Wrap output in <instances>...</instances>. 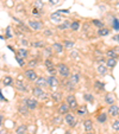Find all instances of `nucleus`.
Listing matches in <instances>:
<instances>
[{
  "instance_id": "18",
  "label": "nucleus",
  "mask_w": 119,
  "mask_h": 134,
  "mask_svg": "<svg viewBox=\"0 0 119 134\" xmlns=\"http://www.w3.org/2000/svg\"><path fill=\"white\" fill-rule=\"evenodd\" d=\"M117 62H118V58H107L106 66L108 69H114V66L117 65Z\"/></svg>"
},
{
  "instance_id": "38",
  "label": "nucleus",
  "mask_w": 119,
  "mask_h": 134,
  "mask_svg": "<svg viewBox=\"0 0 119 134\" xmlns=\"http://www.w3.org/2000/svg\"><path fill=\"white\" fill-rule=\"evenodd\" d=\"M8 38H12V31H11V27H6L5 30V39H8Z\"/></svg>"
},
{
  "instance_id": "33",
  "label": "nucleus",
  "mask_w": 119,
  "mask_h": 134,
  "mask_svg": "<svg viewBox=\"0 0 119 134\" xmlns=\"http://www.w3.org/2000/svg\"><path fill=\"white\" fill-rule=\"evenodd\" d=\"M92 23H93V25L96 26L98 29H101V27H104V26H105V24L102 23L101 20H99V19H93V21H92Z\"/></svg>"
},
{
  "instance_id": "15",
  "label": "nucleus",
  "mask_w": 119,
  "mask_h": 134,
  "mask_svg": "<svg viewBox=\"0 0 119 134\" xmlns=\"http://www.w3.org/2000/svg\"><path fill=\"white\" fill-rule=\"evenodd\" d=\"M50 19L53 21H55V23H61L63 18H62V15H61V13L60 12H54V13H51Z\"/></svg>"
},
{
  "instance_id": "20",
  "label": "nucleus",
  "mask_w": 119,
  "mask_h": 134,
  "mask_svg": "<svg viewBox=\"0 0 119 134\" xmlns=\"http://www.w3.org/2000/svg\"><path fill=\"white\" fill-rule=\"evenodd\" d=\"M114 101H116V96H114L113 94H106L105 95V102L107 104H113Z\"/></svg>"
},
{
  "instance_id": "44",
  "label": "nucleus",
  "mask_w": 119,
  "mask_h": 134,
  "mask_svg": "<svg viewBox=\"0 0 119 134\" xmlns=\"http://www.w3.org/2000/svg\"><path fill=\"white\" fill-rule=\"evenodd\" d=\"M46 70H48V72L50 74V75H55V72L57 71V69H56V65H54V66H51V68H48Z\"/></svg>"
},
{
  "instance_id": "55",
  "label": "nucleus",
  "mask_w": 119,
  "mask_h": 134,
  "mask_svg": "<svg viewBox=\"0 0 119 134\" xmlns=\"http://www.w3.org/2000/svg\"><path fill=\"white\" fill-rule=\"evenodd\" d=\"M7 48H8V49H10V50H11V51H13V52H15V50H14V49H13V46L8 45V46H7Z\"/></svg>"
},
{
  "instance_id": "8",
  "label": "nucleus",
  "mask_w": 119,
  "mask_h": 134,
  "mask_svg": "<svg viewBox=\"0 0 119 134\" xmlns=\"http://www.w3.org/2000/svg\"><path fill=\"white\" fill-rule=\"evenodd\" d=\"M46 81H48V86L51 87V88H56V87H58V84H60V81H58V79L55 75H50L48 79H46Z\"/></svg>"
},
{
  "instance_id": "32",
  "label": "nucleus",
  "mask_w": 119,
  "mask_h": 134,
  "mask_svg": "<svg viewBox=\"0 0 119 134\" xmlns=\"http://www.w3.org/2000/svg\"><path fill=\"white\" fill-rule=\"evenodd\" d=\"M112 29L116 31H119V19L118 18H113V20H112Z\"/></svg>"
},
{
  "instance_id": "24",
  "label": "nucleus",
  "mask_w": 119,
  "mask_h": 134,
  "mask_svg": "<svg viewBox=\"0 0 119 134\" xmlns=\"http://www.w3.org/2000/svg\"><path fill=\"white\" fill-rule=\"evenodd\" d=\"M50 97L54 102H61L62 93H53V94H50Z\"/></svg>"
},
{
  "instance_id": "29",
  "label": "nucleus",
  "mask_w": 119,
  "mask_h": 134,
  "mask_svg": "<svg viewBox=\"0 0 119 134\" xmlns=\"http://www.w3.org/2000/svg\"><path fill=\"white\" fill-rule=\"evenodd\" d=\"M94 88L102 91V90H105V83H102V82H100V81H95L94 82Z\"/></svg>"
},
{
  "instance_id": "39",
  "label": "nucleus",
  "mask_w": 119,
  "mask_h": 134,
  "mask_svg": "<svg viewBox=\"0 0 119 134\" xmlns=\"http://www.w3.org/2000/svg\"><path fill=\"white\" fill-rule=\"evenodd\" d=\"M44 65H45V68L48 69V68H51V66H54L55 64L53 63V61H51L50 58H46L45 61H44Z\"/></svg>"
},
{
  "instance_id": "6",
  "label": "nucleus",
  "mask_w": 119,
  "mask_h": 134,
  "mask_svg": "<svg viewBox=\"0 0 119 134\" xmlns=\"http://www.w3.org/2000/svg\"><path fill=\"white\" fill-rule=\"evenodd\" d=\"M24 76H25L26 80H29V81H36V79L38 77L37 72H36L33 69H30V68H29L28 70H25V72H24Z\"/></svg>"
},
{
  "instance_id": "52",
  "label": "nucleus",
  "mask_w": 119,
  "mask_h": 134,
  "mask_svg": "<svg viewBox=\"0 0 119 134\" xmlns=\"http://www.w3.org/2000/svg\"><path fill=\"white\" fill-rule=\"evenodd\" d=\"M3 122H4V115L3 114H0V126L3 125Z\"/></svg>"
},
{
  "instance_id": "26",
  "label": "nucleus",
  "mask_w": 119,
  "mask_h": 134,
  "mask_svg": "<svg viewBox=\"0 0 119 134\" xmlns=\"http://www.w3.org/2000/svg\"><path fill=\"white\" fill-rule=\"evenodd\" d=\"M110 35V29L107 27H101V29H98V36L100 37H105V36H108Z\"/></svg>"
},
{
  "instance_id": "1",
  "label": "nucleus",
  "mask_w": 119,
  "mask_h": 134,
  "mask_svg": "<svg viewBox=\"0 0 119 134\" xmlns=\"http://www.w3.org/2000/svg\"><path fill=\"white\" fill-rule=\"evenodd\" d=\"M56 69H57L60 76L63 77V79H67V77H69V75H70L69 66L67 65V64H64V63H58L57 65H56Z\"/></svg>"
},
{
  "instance_id": "45",
  "label": "nucleus",
  "mask_w": 119,
  "mask_h": 134,
  "mask_svg": "<svg viewBox=\"0 0 119 134\" xmlns=\"http://www.w3.org/2000/svg\"><path fill=\"white\" fill-rule=\"evenodd\" d=\"M61 116H62V115H60V114H58V118H55V119L53 120L54 124H55V125H60V124H61V122H62Z\"/></svg>"
},
{
  "instance_id": "51",
  "label": "nucleus",
  "mask_w": 119,
  "mask_h": 134,
  "mask_svg": "<svg viewBox=\"0 0 119 134\" xmlns=\"http://www.w3.org/2000/svg\"><path fill=\"white\" fill-rule=\"evenodd\" d=\"M0 100H1V101H5V97H4V95H3V91L0 90Z\"/></svg>"
},
{
  "instance_id": "27",
  "label": "nucleus",
  "mask_w": 119,
  "mask_h": 134,
  "mask_svg": "<svg viewBox=\"0 0 119 134\" xmlns=\"http://www.w3.org/2000/svg\"><path fill=\"white\" fill-rule=\"evenodd\" d=\"M26 131H28V127L25 125H20V126H18L17 129H15V134H25Z\"/></svg>"
},
{
  "instance_id": "41",
  "label": "nucleus",
  "mask_w": 119,
  "mask_h": 134,
  "mask_svg": "<svg viewBox=\"0 0 119 134\" xmlns=\"http://www.w3.org/2000/svg\"><path fill=\"white\" fill-rule=\"evenodd\" d=\"M19 113H22L23 115H28V114H29V109L26 108L25 106H22L20 108H19Z\"/></svg>"
},
{
  "instance_id": "60",
  "label": "nucleus",
  "mask_w": 119,
  "mask_h": 134,
  "mask_svg": "<svg viewBox=\"0 0 119 134\" xmlns=\"http://www.w3.org/2000/svg\"><path fill=\"white\" fill-rule=\"evenodd\" d=\"M116 4H117V5L119 6V0H117V1H116Z\"/></svg>"
},
{
  "instance_id": "3",
  "label": "nucleus",
  "mask_w": 119,
  "mask_h": 134,
  "mask_svg": "<svg viewBox=\"0 0 119 134\" xmlns=\"http://www.w3.org/2000/svg\"><path fill=\"white\" fill-rule=\"evenodd\" d=\"M64 121H66V124L68 125L70 128H75V127L77 126V121H76L74 114H71V113H67L66 115H64Z\"/></svg>"
},
{
  "instance_id": "10",
  "label": "nucleus",
  "mask_w": 119,
  "mask_h": 134,
  "mask_svg": "<svg viewBox=\"0 0 119 134\" xmlns=\"http://www.w3.org/2000/svg\"><path fill=\"white\" fill-rule=\"evenodd\" d=\"M15 88H17V90L20 91V93H28L29 91L28 86H26L23 81H19V80L15 82Z\"/></svg>"
},
{
  "instance_id": "5",
  "label": "nucleus",
  "mask_w": 119,
  "mask_h": 134,
  "mask_svg": "<svg viewBox=\"0 0 119 134\" xmlns=\"http://www.w3.org/2000/svg\"><path fill=\"white\" fill-rule=\"evenodd\" d=\"M69 106L67 102H60V104H58L57 107V113L60 114V115H66L67 113H69Z\"/></svg>"
},
{
  "instance_id": "37",
  "label": "nucleus",
  "mask_w": 119,
  "mask_h": 134,
  "mask_svg": "<svg viewBox=\"0 0 119 134\" xmlns=\"http://www.w3.org/2000/svg\"><path fill=\"white\" fill-rule=\"evenodd\" d=\"M64 88H66V89H68L69 91H73V90H75V86H74V84L71 83L70 81H69V82H67V83H66V86H64Z\"/></svg>"
},
{
  "instance_id": "49",
  "label": "nucleus",
  "mask_w": 119,
  "mask_h": 134,
  "mask_svg": "<svg viewBox=\"0 0 119 134\" xmlns=\"http://www.w3.org/2000/svg\"><path fill=\"white\" fill-rule=\"evenodd\" d=\"M32 13H33V14H35V15H38V14H39V10H38V8H33V10H32Z\"/></svg>"
},
{
  "instance_id": "43",
  "label": "nucleus",
  "mask_w": 119,
  "mask_h": 134,
  "mask_svg": "<svg viewBox=\"0 0 119 134\" xmlns=\"http://www.w3.org/2000/svg\"><path fill=\"white\" fill-rule=\"evenodd\" d=\"M15 59H17V62L19 63V65L20 66H24L25 65V62H24V58H22V57H19V56H15Z\"/></svg>"
},
{
  "instance_id": "56",
  "label": "nucleus",
  "mask_w": 119,
  "mask_h": 134,
  "mask_svg": "<svg viewBox=\"0 0 119 134\" xmlns=\"http://www.w3.org/2000/svg\"><path fill=\"white\" fill-rule=\"evenodd\" d=\"M114 50H116V52L118 53V56H119V46H116V48H114Z\"/></svg>"
},
{
  "instance_id": "35",
  "label": "nucleus",
  "mask_w": 119,
  "mask_h": 134,
  "mask_svg": "<svg viewBox=\"0 0 119 134\" xmlns=\"http://www.w3.org/2000/svg\"><path fill=\"white\" fill-rule=\"evenodd\" d=\"M84 100L86 102H93L94 97H93V95H92V94H84Z\"/></svg>"
},
{
  "instance_id": "46",
  "label": "nucleus",
  "mask_w": 119,
  "mask_h": 134,
  "mask_svg": "<svg viewBox=\"0 0 119 134\" xmlns=\"http://www.w3.org/2000/svg\"><path fill=\"white\" fill-rule=\"evenodd\" d=\"M35 6H36V8L41 10V8L43 7V3H42L41 0H38V1H36V3H35Z\"/></svg>"
},
{
  "instance_id": "54",
  "label": "nucleus",
  "mask_w": 119,
  "mask_h": 134,
  "mask_svg": "<svg viewBox=\"0 0 119 134\" xmlns=\"http://www.w3.org/2000/svg\"><path fill=\"white\" fill-rule=\"evenodd\" d=\"M22 44H23V45H29V42L25 41V39H22Z\"/></svg>"
},
{
  "instance_id": "34",
  "label": "nucleus",
  "mask_w": 119,
  "mask_h": 134,
  "mask_svg": "<svg viewBox=\"0 0 119 134\" xmlns=\"http://www.w3.org/2000/svg\"><path fill=\"white\" fill-rule=\"evenodd\" d=\"M37 65H38V61H37V59H30V61L28 62V66H29L30 69L36 68Z\"/></svg>"
},
{
  "instance_id": "11",
  "label": "nucleus",
  "mask_w": 119,
  "mask_h": 134,
  "mask_svg": "<svg viewBox=\"0 0 119 134\" xmlns=\"http://www.w3.org/2000/svg\"><path fill=\"white\" fill-rule=\"evenodd\" d=\"M44 90H43V88H39V87H33L32 88V95L36 97V99H42L43 97V95H44Z\"/></svg>"
},
{
  "instance_id": "58",
  "label": "nucleus",
  "mask_w": 119,
  "mask_h": 134,
  "mask_svg": "<svg viewBox=\"0 0 119 134\" xmlns=\"http://www.w3.org/2000/svg\"><path fill=\"white\" fill-rule=\"evenodd\" d=\"M77 55H79L77 52H73V53H71V56H73V58H74V56H77Z\"/></svg>"
},
{
  "instance_id": "7",
  "label": "nucleus",
  "mask_w": 119,
  "mask_h": 134,
  "mask_svg": "<svg viewBox=\"0 0 119 134\" xmlns=\"http://www.w3.org/2000/svg\"><path fill=\"white\" fill-rule=\"evenodd\" d=\"M29 26H30L31 30L33 31H39L43 29V23L38 20H30L29 21Z\"/></svg>"
},
{
  "instance_id": "53",
  "label": "nucleus",
  "mask_w": 119,
  "mask_h": 134,
  "mask_svg": "<svg viewBox=\"0 0 119 134\" xmlns=\"http://www.w3.org/2000/svg\"><path fill=\"white\" fill-rule=\"evenodd\" d=\"M57 12H60V13H69V10H58Z\"/></svg>"
},
{
  "instance_id": "23",
  "label": "nucleus",
  "mask_w": 119,
  "mask_h": 134,
  "mask_svg": "<svg viewBox=\"0 0 119 134\" xmlns=\"http://www.w3.org/2000/svg\"><path fill=\"white\" fill-rule=\"evenodd\" d=\"M3 84H4L5 87L12 86V84H13V79L11 77V76H8V75L4 76V79H3Z\"/></svg>"
},
{
  "instance_id": "4",
  "label": "nucleus",
  "mask_w": 119,
  "mask_h": 134,
  "mask_svg": "<svg viewBox=\"0 0 119 134\" xmlns=\"http://www.w3.org/2000/svg\"><path fill=\"white\" fill-rule=\"evenodd\" d=\"M24 106L29 109V110H33V109L37 108L38 106V101L33 97H28V99L24 100Z\"/></svg>"
},
{
  "instance_id": "50",
  "label": "nucleus",
  "mask_w": 119,
  "mask_h": 134,
  "mask_svg": "<svg viewBox=\"0 0 119 134\" xmlns=\"http://www.w3.org/2000/svg\"><path fill=\"white\" fill-rule=\"evenodd\" d=\"M49 3H50L51 5H56V4L58 3V0H49Z\"/></svg>"
},
{
  "instance_id": "12",
  "label": "nucleus",
  "mask_w": 119,
  "mask_h": 134,
  "mask_svg": "<svg viewBox=\"0 0 119 134\" xmlns=\"http://www.w3.org/2000/svg\"><path fill=\"white\" fill-rule=\"evenodd\" d=\"M107 113L111 115V116H118L119 115V107L117 104H110V108H108V111Z\"/></svg>"
},
{
  "instance_id": "42",
  "label": "nucleus",
  "mask_w": 119,
  "mask_h": 134,
  "mask_svg": "<svg viewBox=\"0 0 119 134\" xmlns=\"http://www.w3.org/2000/svg\"><path fill=\"white\" fill-rule=\"evenodd\" d=\"M112 128H113L114 131H119V120H114V121L112 122Z\"/></svg>"
},
{
  "instance_id": "30",
  "label": "nucleus",
  "mask_w": 119,
  "mask_h": 134,
  "mask_svg": "<svg viewBox=\"0 0 119 134\" xmlns=\"http://www.w3.org/2000/svg\"><path fill=\"white\" fill-rule=\"evenodd\" d=\"M69 25H70V23H68V21H63L62 24H58L57 29L60 31H64V30H67V29H69Z\"/></svg>"
},
{
  "instance_id": "17",
  "label": "nucleus",
  "mask_w": 119,
  "mask_h": 134,
  "mask_svg": "<svg viewBox=\"0 0 119 134\" xmlns=\"http://www.w3.org/2000/svg\"><path fill=\"white\" fill-rule=\"evenodd\" d=\"M84 128H85V131L86 132H91L92 129H93V121L89 120V119L85 120L84 121Z\"/></svg>"
},
{
  "instance_id": "59",
  "label": "nucleus",
  "mask_w": 119,
  "mask_h": 134,
  "mask_svg": "<svg viewBox=\"0 0 119 134\" xmlns=\"http://www.w3.org/2000/svg\"><path fill=\"white\" fill-rule=\"evenodd\" d=\"M86 134H94V133H92V131H91V132H86Z\"/></svg>"
},
{
  "instance_id": "22",
  "label": "nucleus",
  "mask_w": 119,
  "mask_h": 134,
  "mask_svg": "<svg viewBox=\"0 0 119 134\" xmlns=\"http://www.w3.org/2000/svg\"><path fill=\"white\" fill-rule=\"evenodd\" d=\"M80 25H81V23H80L79 20L71 21L70 25H69V29H70L71 31H74V32H75V31H79V30H80Z\"/></svg>"
},
{
  "instance_id": "47",
  "label": "nucleus",
  "mask_w": 119,
  "mask_h": 134,
  "mask_svg": "<svg viewBox=\"0 0 119 134\" xmlns=\"http://www.w3.org/2000/svg\"><path fill=\"white\" fill-rule=\"evenodd\" d=\"M43 35L45 36V37H50V36L53 35V31H50V30H45V31L43 32Z\"/></svg>"
},
{
  "instance_id": "14",
  "label": "nucleus",
  "mask_w": 119,
  "mask_h": 134,
  "mask_svg": "<svg viewBox=\"0 0 119 134\" xmlns=\"http://www.w3.org/2000/svg\"><path fill=\"white\" fill-rule=\"evenodd\" d=\"M51 49H53V51L56 53H62L64 50L63 44H61V43H54L53 46H51Z\"/></svg>"
},
{
  "instance_id": "9",
  "label": "nucleus",
  "mask_w": 119,
  "mask_h": 134,
  "mask_svg": "<svg viewBox=\"0 0 119 134\" xmlns=\"http://www.w3.org/2000/svg\"><path fill=\"white\" fill-rule=\"evenodd\" d=\"M35 86L36 87H39V88H45V87H48V81H46L45 77L39 76V77H37V79H36Z\"/></svg>"
},
{
  "instance_id": "13",
  "label": "nucleus",
  "mask_w": 119,
  "mask_h": 134,
  "mask_svg": "<svg viewBox=\"0 0 119 134\" xmlns=\"http://www.w3.org/2000/svg\"><path fill=\"white\" fill-rule=\"evenodd\" d=\"M96 71H98L101 76H105L107 72H108V68L106 66L105 63H99L98 66H96Z\"/></svg>"
},
{
  "instance_id": "21",
  "label": "nucleus",
  "mask_w": 119,
  "mask_h": 134,
  "mask_svg": "<svg viewBox=\"0 0 119 134\" xmlns=\"http://www.w3.org/2000/svg\"><path fill=\"white\" fill-rule=\"evenodd\" d=\"M96 121L99 124H105L107 121V114L106 113H100L98 114V116H96Z\"/></svg>"
},
{
  "instance_id": "19",
  "label": "nucleus",
  "mask_w": 119,
  "mask_h": 134,
  "mask_svg": "<svg viewBox=\"0 0 119 134\" xmlns=\"http://www.w3.org/2000/svg\"><path fill=\"white\" fill-rule=\"evenodd\" d=\"M105 56H106L107 58H118V57H119L118 53H117L116 50H114V48H113V49H110V50H107L106 53H105Z\"/></svg>"
},
{
  "instance_id": "2",
  "label": "nucleus",
  "mask_w": 119,
  "mask_h": 134,
  "mask_svg": "<svg viewBox=\"0 0 119 134\" xmlns=\"http://www.w3.org/2000/svg\"><path fill=\"white\" fill-rule=\"evenodd\" d=\"M67 103H68V106H69V109L73 111H75L79 107V103H77V101H76V97L74 96L73 94L67 95Z\"/></svg>"
},
{
  "instance_id": "36",
  "label": "nucleus",
  "mask_w": 119,
  "mask_h": 134,
  "mask_svg": "<svg viewBox=\"0 0 119 134\" xmlns=\"http://www.w3.org/2000/svg\"><path fill=\"white\" fill-rule=\"evenodd\" d=\"M31 46L32 48H44V43L43 42H33V43H31Z\"/></svg>"
},
{
  "instance_id": "40",
  "label": "nucleus",
  "mask_w": 119,
  "mask_h": 134,
  "mask_svg": "<svg viewBox=\"0 0 119 134\" xmlns=\"http://www.w3.org/2000/svg\"><path fill=\"white\" fill-rule=\"evenodd\" d=\"M18 29L20 31H24V32H29V29L26 25H24L23 23H19V25H18Z\"/></svg>"
},
{
  "instance_id": "16",
  "label": "nucleus",
  "mask_w": 119,
  "mask_h": 134,
  "mask_svg": "<svg viewBox=\"0 0 119 134\" xmlns=\"http://www.w3.org/2000/svg\"><path fill=\"white\" fill-rule=\"evenodd\" d=\"M69 81H70L74 86H76V84L80 82V75H79V74H76V72L69 75Z\"/></svg>"
},
{
  "instance_id": "28",
  "label": "nucleus",
  "mask_w": 119,
  "mask_h": 134,
  "mask_svg": "<svg viewBox=\"0 0 119 134\" xmlns=\"http://www.w3.org/2000/svg\"><path fill=\"white\" fill-rule=\"evenodd\" d=\"M76 113H77V115H80V116H82V115H85V114L87 113V107L86 106H81V107H77V109H76Z\"/></svg>"
},
{
  "instance_id": "57",
  "label": "nucleus",
  "mask_w": 119,
  "mask_h": 134,
  "mask_svg": "<svg viewBox=\"0 0 119 134\" xmlns=\"http://www.w3.org/2000/svg\"><path fill=\"white\" fill-rule=\"evenodd\" d=\"M0 134H7V132H6L5 129H1V131H0Z\"/></svg>"
},
{
  "instance_id": "48",
  "label": "nucleus",
  "mask_w": 119,
  "mask_h": 134,
  "mask_svg": "<svg viewBox=\"0 0 119 134\" xmlns=\"http://www.w3.org/2000/svg\"><path fill=\"white\" fill-rule=\"evenodd\" d=\"M112 39H113L114 42H117V43H119V35H114L113 37H112Z\"/></svg>"
},
{
  "instance_id": "25",
  "label": "nucleus",
  "mask_w": 119,
  "mask_h": 134,
  "mask_svg": "<svg viewBox=\"0 0 119 134\" xmlns=\"http://www.w3.org/2000/svg\"><path fill=\"white\" fill-rule=\"evenodd\" d=\"M17 55L19 56V57H22V58H28L29 51L26 50V49H24V48H20L19 50L17 51Z\"/></svg>"
},
{
  "instance_id": "31",
  "label": "nucleus",
  "mask_w": 119,
  "mask_h": 134,
  "mask_svg": "<svg viewBox=\"0 0 119 134\" xmlns=\"http://www.w3.org/2000/svg\"><path fill=\"white\" fill-rule=\"evenodd\" d=\"M74 45H75V43H74V42H71V41H64L63 42V48L64 49H68V50L73 49Z\"/></svg>"
}]
</instances>
